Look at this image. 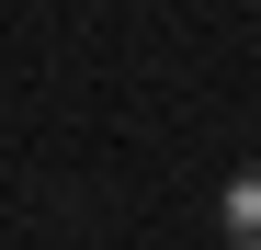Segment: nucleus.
<instances>
[{"label": "nucleus", "instance_id": "1", "mask_svg": "<svg viewBox=\"0 0 261 250\" xmlns=\"http://www.w3.org/2000/svg\"><path fill=\"white\" fill-rule=\"evenodd\" d=\"M216 228H227V250H261V159L227 182V205H216Z\"/></svg>", "mask_w": 261, "mask_h": 250}]
</instances>
